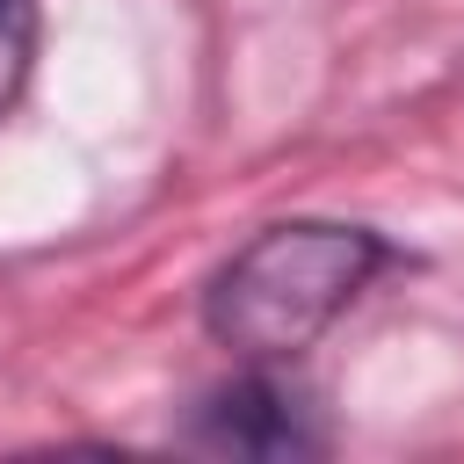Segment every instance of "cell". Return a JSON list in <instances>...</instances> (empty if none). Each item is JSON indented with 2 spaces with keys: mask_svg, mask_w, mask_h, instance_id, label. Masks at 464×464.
I'll use <instances>...</instances> for the list:
<instances>
[{
  "mask_svg": "<svg viewBox=\"0 0 464 464\" xmlns=\"http://www.w3.org/2000/svg\"><path fill=\"white\" fill-rule=\"evenodd\" d=\"M392 239L355 218H276L246 232L203 283V334L232 362H297L377 276Z\"/></svg>",
  "mask_w": 464,
  "mask_h": 464,
  "instance_id": "1",
  "label": "cell"
},
{
  "mask_svg": "<svg viewBox=\"0 0 464 464\" xmlns=\"http://www.w3.org/2000/svg\"><path fill=\"white\" fill-rule=\"evenodd\" d=\"M36 51V0H0V109L22 94Z\"/></svg>",
  "mask_w": 464,
  "mask_h": 464,
  "instance_id": "3",
  "label": "cell"
},
{
  "mask_svg": "<svg viewBox=\"0 0 464 464\" xmlns=\"http://www.w3.org/2000/svg\"><path fill=\"white\" fill-rule=\"evenodd\" d=\"M174 435H181V450L254 457V464H290V457H319L326 450V420H319L312 392L283 362H239L225 384H210L188 406V420Z\"/></svg>",
  "mask_w": 464,
  "mask_h": 464,
  "instance_id": "2",
  "label": "cell"
}]
</instances>
